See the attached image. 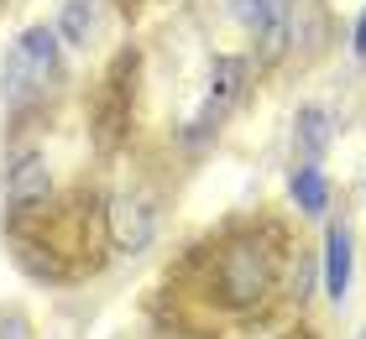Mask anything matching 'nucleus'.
<instances>
[{
  "label": "nucleus",
  "instance_id": "f257e3e1",
  "mask_svg": "<svg viewBox=\"0 0 366 339\" xmlns=\"http://www.w3.org/2000/svg\"><path fill=\"white\" fill-rule=\"evenodd\" d=\"M288 230L277 219H230L162 271L152 318L183 339H225L272 313L288 282Z\"/></svg>",
  "mask_w": 366,
  "mask_h": 339
},
{
  "label": "nucleus",
  "instance_id": "f03ea898",
  "mask_svg": "<svg viewBox=\"0 0 366 339\" xmlns=\"http://www.w3.org/2000/svg\"><path fill=\"white\" fill-rule=\"evenodd\" d=\"M11 256L37 282H84L105 266L110 246V203L89 193H74L69 203H31V209L6 214Z\"/></svg>",
  "mask_w": 366,
  "mask_h": 339
},
{
  "label": "nucleus",
  "instance_id": "7ed1b4c3",
  "mask_svg": "<svg viewBox=\"0 0 366 339\" xmlns=\"http://www.w3.org/2000/svg\"><path fill=\"white\" fill-rule=\"evenodd\" d=\"M53 79H58V31L26 26L11 42L6 68H0V99H6V110H31L37 99H47Z\"/></svg>",
  "mask_w": 366,
  "mask_h": 339
},
{
  "label": "nucleus",
  "instance_id": "20e7f679",
  "mask_svg": "<svg viewBox=\"0 0 366 339\" xmlns=\"http://www.w3.org/2000/svg\"><path fill=\"white\" fill-rule=\"evenodd\" d=\"M131 84H137V53H121L110 63L105 84H99V105H94V136L99 146H121V136L131 126Z\"/></svg>",
  "mask_w": 366,
  "mask_h": 339
},
{
  "label": "nucleus",
  "instance_id": "39448f33",
  "mask_svg": "<svg viewBox=\"0 0 366 339\" xmlns=\"http://www.w3.org/2000/svg\"><path fill=\"white\" fill-rule=\"evenodd\" d=\"M246 94V58H214L209 68V89H204V105L194 110V121H189V141H204V136L220 131V121L230 110H236V99Z\"/></svg>",
  "mask_w": 366,
  "mask_h": 339
},
{
  "label": "nucleus",
  "instance_id": "423d86ee",
  "mask_svg": "<svg viewBox=\"0 0 366 339\" xmlns=\"http://www.w3.org/2000/svg\"><path fill=\"white\" fill-rule=\"evenodd\" d=\"M230 16L257 37L262 58H277L293 31V0H230Z\"/></svg>",
  "mask_w": 366,
  "mask_h": 339
},
{
  "label": "nucleus",
  "instance_id": "0eeeda50",
  "mask_svg": "<svg viewBox=\"0 0 366 339\" xmlns=\"http://www.w3.org/2000/svg\"><path fill=\"white\" fill-rule=\"evenodd\" d=\"M152 230H157V209L147 203L142 193H121V198H110V246L115 251H142L147 241H152Z\"/></svg>",
  "mask_w": 366,
  "mask_h": 339
},
{
  "label": "nucleus",
  "instance_id": "6e6552de",
  "mask_svg": "<svg viewBox=\"0 0 366 339\" xmlns=\"http://www.w3.org/2000/svg\"><path fill=\"white\" fill-rule=\"evenodd\" d=\"M351 271H356L351 225L335 219V225H325V298L330 303H345V293H351Z\"/></svg>",
  "mask_w": 366,
  "mask_h": 339
},
{
  "label": "nucleus",
  "instance_id": "1a4fd4ad",
  "mask_svg": "<svg viewBox=\"0 0 366 339\" xmlns=\"http://www.w3.org/2000/svg\"><path fill=\"white\" fill-rule=\"evenodd\" d=\"M42 198H53V173H47V162L37 151H26V157H16L11 178H6V209H31Z\"/></svg>",
  "mask_w": 366,
  "mask_h": 339
},
{
  "label": "nucleus",
  "instance_id": "9d476101",
  "mask_svg": "<svg viewBox=\"0 0 366 339\" xmlns=\"http://www.w3.org/2000/svg\"><path fill=\"white\" fill-rule=\"evenodd\" d=\"M288 188H293V203H298L304 214H325V209H330V178H325V173H320L314 162L293 167Z\"/></svg>",
  "mask_w": 366,
  "mask_h": 339
},
{
  "label": "nucleus",
  "instance_id": "9b49d317",
  "mask_svg": "<svg viewBox=\"0 0 366 339\" xmlns=\"http://www.w3.org/2000/svg\"><path fill=\"white\" fill-rule=\"evenodd\" d=\"M330 110H320V105H304L298 110V121H293V141L304 146V157H320V151L330 146Z\"/></svg>",
  "mask_w": 366,
  "mask_h": 339
},
{
  "label": "nucleus",
  "instance_id": "f8f14e48",
  "mask_svg": "<svg viewBox=\"0 0 366 339\" xmlns=\"http://www.w3.org/2000/svg\"><path fill=\"white\" fill-rule=\"evenodd\" d=\"M94 0H63V21H58V31H63V42L69 47H89V37H94Z\"/></svg>",
  "mask_w": 366,
  "mask_h": 339
},
{
  "label": "nucleus",
  "instance_id": "ddd939ff",
  "mask_svg": "<svg viewBox=\"0 0 366 339\" xmlns=\"http://www.w3.org/2000/svg\"><path fill=\"white\" fill-rule=\"evenodd\" d=\"M0 339H26V318H21V313L0 318Z\"/></svg>",
  "mask_w": 366,
  "mask_h": 339
},
{
  "label": "nucleus",
  "instance_id": "4468645a",
  "mask_svg": "<svg viewBox=\"0 0 366 339\" xmlns=\"http://www.w3.org/2000/svg\"><path fill=\"white\" fill-rule=\"evenodd\" d=\"M282 339H320V329H314V324H293Z\"/></svg>",
  "mask_w": 366,
  "mask_h": 339
},
{
  "label": "nucleus",
  "instance_id": "2eb2a0df",
  "mask_svg": "<svg viewBox=\"0 0 366 339\" xmlns=\"http://www.w3.org/2000/svg\"><path fill=\"white\" fill-rule=\"evenodd\" d=\"M356 53L366 58V11H361V21H356Z\"/></svg>",
  "mask_w": 366,
  "mask_h": 339
},
{
  "label": "nucleus",
  "instance_id": "dca6fc26",
  "mask_svg": "<svg viewBox=\"0 0 366 339\" xmlns=\"http://www.w3.org/2000/svg\"><path fill=\"white\" fill-rule=\"evenodd\" d=\"M137 6H142V0H121V11H126V16H131V11H137Z\"/></svg>",
  "mask_w": 366,
  "mask_h": 339
},
{
  "label": "nucleus",
  "instance_id": "f3484780",
  "mask_svg": "<svg viewBox=\"0 0 366 339\" xmlns=\"http://www.w3.org/2000/svg\"><path fill=\"white\" fill-rule=\"evenodd\" d=\"M356 339H366V324H361V334H356Z\"/></svg>",
  "mask_w": 366,
  "mask_h": 339
}]
</instances>
